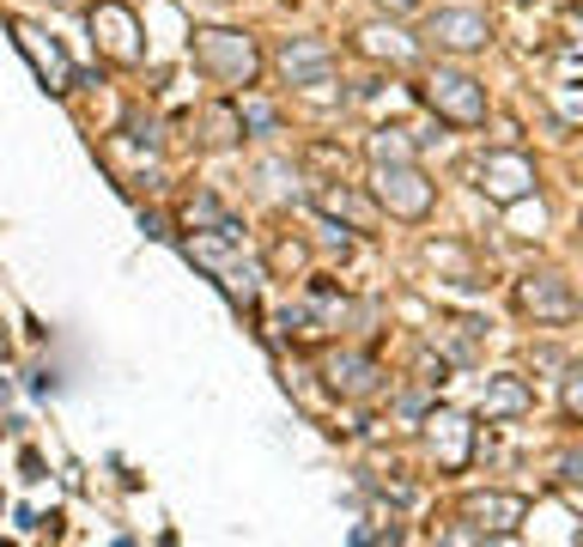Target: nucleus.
Wrapping results in <instances>:
<instances>
[{
    "mask_svg": "<svg viewBox=\"0 0 583 547\" xmlns=\"http://www.w3.org/2000/svg\"><path fill=\"white\" fill-rule=\"evenodd\" d=\"M189 55H195L200 74L213 79V86H225V91L256 86V74H261V49H256V37H244V30H225V25L195 30V37H189Z\"/></svg>",
    "mask_w": 583,
    "mask_h": 547,
    "instance_id": "1",
    "label": "nucleus"
},
{
    "mask_svg": "<svg viewBox=\"0 0 583 547\" xmlns=\"http://www.w3.org/2000/svg\"><path fill=\"white\" fill-rule=\"evenodd\" d=\"M419 104L431 110L438 122H450V128H480L487 122V86H480L475 74H462V67H431L426 79H419Z\"/></svg>",
    "mask_w": 583,
    "mask_h": 547,
    "instance_id": "2",
    "label": "nucleus"
},
{
    "mask_svg": "<svg viewBox=\"0 0 583 547\" xmlns=\"http://www.w3.org/2000/svg\"><path fill=\"white\" fill-rule=\"evenodd\" d=\"M371 201H377L389 219H426L438 189H431V177L419 170V158H384V165H371Z\"/></svg>",
    "mask_w": 583,
    "mask_h": 547,
    "instance_id": "3",
    "label": "nucleus"
},
{
    "mask_svg": "<svg viewBox=\"0 0 583 547\" xmlns=\"http://www.w3.org/2000/svg\"><path fill=\"white\" fill-rule=\"evenodd\" d=\"M529 517L522 493H468L462 499V523L468 530H450V542H510Z\"/></svg>",
    "mask_w": 583,
    "mask_h": 547,
    "instance_id": "4",
    "label": "nucleus"
},
{
    "mask_svg": "<svg viewBox=\"0 0 583 547\" xmlns=\"http://www.w3.org/2000/svg\"><path fill=\"white\" fill-rule=\"evenodd\" d=\"M475 182H480V195L498 201V207H517L522 195H535V158L522 147H492L475 158Z\"/></svg>",
    "mask_w": 583,
    "mask_h": 547,
    "instance_id": "5",
    "label": "nucleus"
},
{
    "mask_svg": "<svg viewBox=\"0 0 583 547\" xmlns=\"http://www.w3.org/2000/svg\"><path fill=\"white\" fill-rule=\"evenodd\" d=\"M517 310L535 322V329H541V322H547V329H566V322L583 317V298L571 292L566 274L541 268V274H522V280H517Z\"/></svg>",
    "mask_w": 583,
    "mask_h": 547,
    "instance_id": "6",
    "label": "nucleus"
},
{
    "mask_svg": "<svg viewBox=\"0 0 583 547\" xmlns=\"http://www.w3.org/2000/svg\"><path fill=\"white\" fill-rule=\"evenodd\" d=\"M86 18H92V43L104 61H116V67H140V61H146V49H140V18L128 13L122 0H98Z\"/></svg>",
    "mask_w": 583,
    "mask_h": 547,
    "instance_id": "7",
    "label": "nucleus"
},
{
    "mask_svg": "<svg viewBox=\"0 0 583 547\" xmlns=\"http://www.w3.org/2000/svg\"><path fill=\"white\" fill-rule=\"evenodd\" d=\"M274 67H280V79H286V86L316 91V86H328V79H335L340 55H335V43H323V37H286V43L274 49Z\"/></svg>",
    "mask_w": 583,
    "mask_h": 547,
    "instance_id": "8",
    "label": "nucleus"
},
{
    "mask_svg": "<svg viewBox=\"0 0 583 547\" xmlns=\"http://www.w3.org/2000/svg\"><path fill=\"white\" fill-rule=\"evenodd\" d=\"M310 201H316V213H323L328 226H347V231H359V238H371V231L384 226V207H377L365 189H353V182H340V177H323Z\"/></svg>",
    "mask_w": 583,
    "mask_h": 547,
    "instance_id": "9",
    "label": "nucleus"
},
{
    "mask_svg": "<svg viewBox=\"0 0 583 547\" xmlns=\"http://www.w3.org/2000/svg\"><path fill=\"white\" fill-rule=\"evenodd\" d=\"M7 30H13L18 55L31 61L37 86H43V91H74V61H67V49L55 43V37H49V30L25 25V18H7Z\"/></svg>",
    "mask_w": 583,
    "mask_h": 547,
    "instance_id": "10",
    "label": "nucleus"
},
{
    "mask_svg": "<svg viewBox=\"0 0 583 547\" xmlns=\"http://www.w3.org/2000/svg\"><path fill=\"white\" fill-rule=\"evenodd\" d=\"M426 43L444 49V55H480L492 43V18L475 7H444V13L426 18Z\"/></svg>",
    "mask_w": 583,
    "mask_h": 547,
    "instance_id": "11",
    "label": "nucleus"
},
{
    "mask_svg": "<svg viewBox=\"0 0 583 547\" xmlns=\"http://www.w3.org/2000/svg\"><path fill=\"white\" fill-rule=\"evenodd\" d=\"M426 444L438 474H462L475 462V425L462 420L456 408H426Z\"/></svg>",
    "mask_w": 583,
    "mask_h": 547,
    "instance_id": "12",
    "label": "nucleus"
},
{
    "mask_svg": "<svg viewBox=\"0 0 583 547\" xmlns=\"http://www.w3.org/2000/svg\"><path fill=\"white\" fill-rule=\"evenodd\" d=\"M323 383L335 395H347V402H371V395L389 383V371L377 365V353H359V347H340L323 359Z\"/></svg>",
    "mask_w": 583,
    "mask_h": 547,
    "instance_id": "13",
    "label": "nucleus"
},
{
    "mask_svg": "<svg viewBox=\"0 0 583 547\" xmlns=\"http://www.w3.org/2000/svg\"><path fill=\"white\" fill-rule=\"evenodd\" d=\"M529 408H535V390L522 378H510V371L487 378V395H480V414H487V420H522Z\"/></svg>",
    "mask_w": 583,
    "mask_h": 547,
    "instance_id": "14",
    "label": "nucleus"
},
{
    "mask_svg": "<svg viewBox=\"0 0 583 547\" xmlns=\"http://www.w3.org/2000/svg\"><path fill=\"white\" fill-rule=\"evenodd\" d=\"M353 49H359V55H371V61H396V67H407V61L419 55V43L407 37V30H396V25H365V30H353Z\"/></svg>",
    "mask_w": 583,
    "mask_h": 547,
    "instance_id": "15",
    "label": "nucleus"
},
{
    "mask_svg": "<svg viewBox=\"0 0 583 547\" xmlns=\"http://www.w3.org/2000/svg\"><path fill=\"white\" fill-rule=\"evenodd\" d=\"M431 341L444 347V353H438L444 365H475V353H480V322L475 317H450L444 329L431 334Z\"/></svg>",
    "mask_w": 583,
    "mask_h": 547,
    "instance_id": "16",
    "label": "nucleus"
},
{
    "mask_svg": "<svg viewBox=\"0 0 583 547\" xmlns=\"http://www.w3.org/2000/svg\"><path fill=\"white\" fill-rule=\"evenodd\" d=\"M200 140L213 152H225V147H237L244 140V116H237V98H219L207 116H200Z\"/></svg>",
    "mask_w": 583,
    "mask_h": 547,
    "instance_id": "17",
    "label": "nucleus"
},
{
    "mask_svg": "<svg viewBox=\"0 0 583 547\" xmlns=\"http://www.w3.org/2000/svg\"><path fill=\"white\" fill-rule=\"evenodd\" d=\"M237 116H244V135H274V128H280V110L268 104L256 86L237 91Z\"/></svg>",
    "mask_w": 583,
    "mask_h": 547,
    "instance_id": "18",
    "label": "nucleus"
},
{
    "mask_svg": "<svg viewBox=\"0 0 583 547\" xmlns=\"http://www.w3.org/2000/svg\"><path fill=\"white\" fill-rule=\"evenodd\" d=\"M365 158L371 165H384V158H419V140L407 135V128H377V135L365 140Z\"/></svg>",
    "mask_w": 583,
    "mask_h": 547,
    "instance_id": "19",
    "label": "nucleus"
},
{
    "mask_svg": "<svg viewBox=\"0 0 583 547\" xmlns=\"http://www.w3.org/2000/svg\"><path fill=\"white\" fill-rule=\"evenodd\" d=\"M305 262H310L305 243H298V238H280L274 256H268V274H280V280H286V274H305Z\"/></svg>",
    "mask_w": 583,
    "mask_h": 547,
    "instance_id": "20",
    "label": "nucleus"
},
{
    "mask_svg": "<svg viewBox=\"0 0 583 547\" xmlns=\"http://www.w3.org/2000/svg\"><path fill=\"white\" fill-rule=\"evenodd\" d=\"M559 408H566V420H583V359H571L559 378Z\"/></svg>",
    "mask_w": 583,
    "mask_h": 547,
    "instance_id": "21",
    "label": "nucleus"
},
{
    "mask_svg": "<svg viewBox=\"0 0 583 547\" xmlns=\"http://www.w3.org/2000/svg\"><path fill=\"white\" fill-rule=\"evenodd\" d=\"M305 165H316L323 177H347V152H340V147H328V140H316V147L305 152Z\"/></svg>",
    "mask_w": 583,
    "mask_h": 547,
    "instance_id": "22",
    "label": "nucleus"
},
{
    "mask_svg": "<svg viewBox=\"0 0 583 547\" xmlns=\"http://www.w3.org/2000/svg\"><path fill=\"white\" fill-rule=\"evenodd\" d=\"M384 7H389V13H407V7H414V0H384Z\"/></svg>",
    "mask_w": 583,
    "mask_h": 547,
    "instance_id": "23",
    "label": "nucleus"
},
{
    "mask_svg": "<svg viewBox=\"0 0 583 547\" xmlns=\"http://www.w3.org/2000/svg\"><path fill=\"white\" fill-rule=\"evenodd\" d=\"M578 231H583V219H578Z\"/></svg>",
    "mask_w": 583,
    "mask_h": 547,
    "instance_id": "24",
    "label": "nucleus"
}]
</instances>
